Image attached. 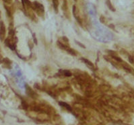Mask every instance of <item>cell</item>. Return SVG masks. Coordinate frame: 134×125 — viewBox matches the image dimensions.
Returning <instances> with one entry per match:
<instances>
[{"instance_id": "6da1fadb", "label": "cell", "mask_w": 134, "mask_h": 125, "mask_svg": "<svg viewBox=\"0 0 134 125\" xmlns=\"http://www.w3.org/2000/svg\"><path fill=\"white\" fill-rule=\"evenodd\" d=\"M94 24L96 28L94 33L92 34L93 36H94L96 39L102 41V42H107L111 40L112 34L109 31H108V30H106L105 28L102 26L98 22L96 21L95 20H94Z\"/></svg>"}, {"instance_id": "7a4b0ae2", "label": "cell", "mask_w": 134, "mask_h": 125, "mask_svg": "<svg viewBox=\"0 0 134 125\" xmlns=\"http://www.w3.org/2000/svg\"><path fill=\"white\" fill-rule=\"evenodd\" d=\"M14 72H15L16 77L18 81V85L20 87H23L24 86V83L23 79H22V73L20 71V69H19V67L16 65H15V67H14Z\"/></svg>"}]
</instances>
